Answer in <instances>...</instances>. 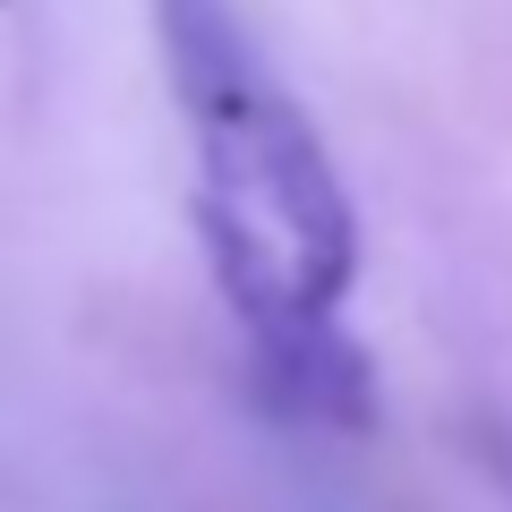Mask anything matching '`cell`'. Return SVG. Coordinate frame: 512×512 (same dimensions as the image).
<instances>
[{
    "label": "cell",
    "mask_w": 512,
    "mask_h": 512,
    "mask_svg": "<svg viewBox=\"0 0 512 512\" xmlns=\"http://www.w3.org/2000/svg\"><path fill=\"white\" fill-rule=\"evenodd\" d=\"M188 128H197V231L239 333L333 316L359 282V214L308 111L282 94L231 0H154Z\"/></svg>",
    "instance_id": "cell-1"
}]
</instances>
